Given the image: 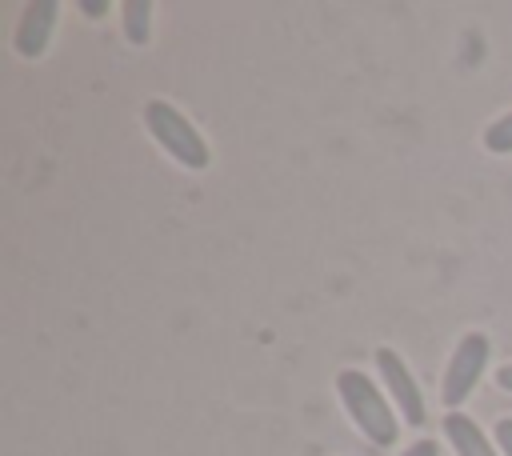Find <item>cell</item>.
I'll return each mask as SVG.
<instances>
[{
    "label": "cell",
    "mask_w": 512,
    "mask_h": 456,
    "mask_svg": "<svg viewBox=\"0 0 512 456\" xmlns=\"http://www.w3.org/2000/svg\"><path fill=\"white\" fill-rule=\"evenodd\" d=\"M336 392H340V404L348 412V420L372 440V444H392L396 440V416H392V404L384 400V392L356 368H344L336 372Z\"/></svg>",
    "instance_id": "1"
},
{
    "label": "cell",
    "mask_w": 512,
    "mask_h": 456,
    "mask_svg": "<svg viewBox=\"0 0 512 456\" xmlns=\"http://www.w3.org/2000/svg\"><path fill=\"white\" fill-rule=\"evenodd\" d=\"M144 124H148V136H152L176 164L196 168V172L208 168L212 152H208L204 136L196 132V124H192L176 104H168V100H148V104H144Z\"/></svg>",
    "instance_id": "2"
},
{
    "label": "cell",
    "mask_w": 512,
    "mask_h": 456,
    "mask_svg": "<svg viewBox=\"0 0 512 456\" xmlns=\"http://www.w3.org/2000/svg\"><path fill=\"white\" fill-rule=\"evenodd\" d=\"M488 352H492V344H488L484 332L460 336V344H456L452 356H448L444 380H440V400L448 404V412H456V408L472 396V388L480 384V372L488 368Z\"/></svg>",
    "instance_id": "3"
},
{
    "label": "cell",
    "mask_w": 512,
    "mask_h": 456,
    "mask_svg": "<svg viewBox=\"0 0 512 456\" xmlns=\"http://www.w3.org/2000/svg\"><path fill=\"white\" fill-rule=\"evenodd\" d=\"M376 368H380V376H384V388H388V396H392V404L400 408V416L412 424V428H420L424 424V396H420V384H416V376L408 372V364L400 360V352H392V348H376Z\"/></svg>",
    "instance_id": "4"
},
{
    "label": "cell",
    "mask_w": 512,
    "mask_h": 456,
    "mask_svg": "<svg viewBox=\"0 0 512 456\" xmlns=\"http://www.w3.org/2000/svg\"><path fill=\"white\" fill-rule=\"evenodd\" d=\"M56 16H60V4H56V0H32V4L24 8V16H20L16 32H12L16 52H20V56H28V60H32V56H40V52L48 48V40H52Z\"/></svg>",
    "instance_id": "5"
},
{
    "label": "cell",
    "mask_w": 512,
    "mask_h": 456,
    "mask_svg": "<svg viewBox=\"0 0 512 456\" xmlns=\"http://www.w3.org/2000/svg\"><path fill=\"white\" fill-rule=\"evenodd\" d=\"M444 436L456 448V456H500L492 440L480 432V424L464 412H444Z\"/></svg>",
    "instance_id": "6"
},
{
    "label": "cell",
    "mask_w": 512,
    "mask_h": 456,
    "mask_svg": "<svg viewBox=\"0 0 512 456\" xmlns=\"http://www.w3.org/2000/svg\"><path fill=\"white\" fill-rule=\"evenodd\" d=\"M148 32H152V4L148 0L124 4V36H128V44H148Z\"/></svg>",
    "instance_id": "7"
},
{
    "label": "cell",
    "mask_w": 512,
    "mask_h": 456,
    "mask_svg": "<svg viewBox=\"0 0 512 456\" xmlns=\"http://www.w3.org/2000/svg\"><path fill=\"white\" fill-rule=\"evenodd\" d=\"M484 148L496 152V156L512 152V112H504L500 120H492V124L484 128Z\"/></svg>",
    "instance_id": "8"
},
{
    "label": "cell",
    "mask_w": 512,
    "mask_h": 456,
    "mask_svg": "<svg viewBox=\"0 0 512 456\" xmlns=\"http://www.w3.org/2000/svg\"><path fill=\"white\" fill-rule=\"evenodd\" d=\"M496 444H500L504 456H512V416H504V420L496 424Z\"/></svg>",
    "instance_id": "9"
},
{
    "label": "cell",
    "mask_w": 512,
    "mask_h": 456,
    "mask_svg": "<svg viewBox=\"0 0 512 456\" xmlns=\"http://www.w3.org/2000/svg\"><path fill=\"white\" fill-rule=\"evenodd\" d=\"M400 456H440V444H436V440H416V444L404 448Z\"/></svg>",
    "instance_id": "10"
},
{
    "label": "cell",
    "mask_w": 512,
    "mask_h": 456,
    "mask_svg": "<svg viewBox=\"0 0 512 456\" xmlns=\"http://www.w3.org/2000/svg\"><path fill=\"white\" fill-rule=\"evenodd\" d=\"M80 12H88V16H104L108 4H104V0H80Z\"/></svg>",
    "instance_id": "11"
},
{
    "label": "cell",
    "mask_w": 512,
    "mask_h": 456,
    "mask_svg": "<svg viewBox=\"0 0 512 456\" xmlns=\"http://www.w3.org/2000/svg\"><path fill=\"white\" fill-rule=\"evenodd\" d=\"M496 384H500L504 392H512V364H504V368L496 372Z\"/></svg>",
    "instance_id": "12"
}]
</instances>
